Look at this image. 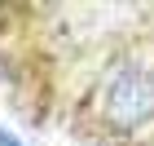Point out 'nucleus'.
Returning <instances> with one entry per match:
<instances>
[{
    "label": "nucleus",
    "mask_w": 154,
    "mask_h": 146,
    "mask_svg": "<svg viewBox=\"0 0 154 146\" xmlns=\"http://www.w3.org/2000/svg\"><path fill=\"white\" fill-rule=\"evenodd\" d=\"M84 111L110 146H154V44L115 49Z\"/></svg>",
    "instance_id": "nucleus-1"
},
{
    "label": "nucleus",
    "mask_w": 154,
    "mask_h": 146,
    "mask_svg": "<svg viewBox=\"0 0 154 146\" xmlns=\"http://www.w3.org/2000/svg\"><path fill=\"white\" fill-rule=\"evenodd\" d=\"M0 146H22V142H18V137H13L9 128H0Z\"/></svg>",
    "instance_id": "nucleus-2"
}]
</instances>
